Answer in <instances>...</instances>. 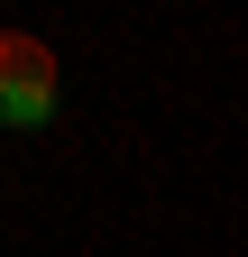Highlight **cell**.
<instances>
[{
	"mask_svg": "<svg viewBox=\"0 0 248 257\" xmlns=\"http://www.w3.org/2000/svg\"><path fill=\"white\" fill-rule=\"evenodd\" d=\"M65 110V74H55V46L37 28H0V128L10 138H37Z\"/></svg>",
	"mask_w": 248,
	"mask_h": 257,
	"instance_id": "cell-1",
	"label": "cell"
}]
</instances>
